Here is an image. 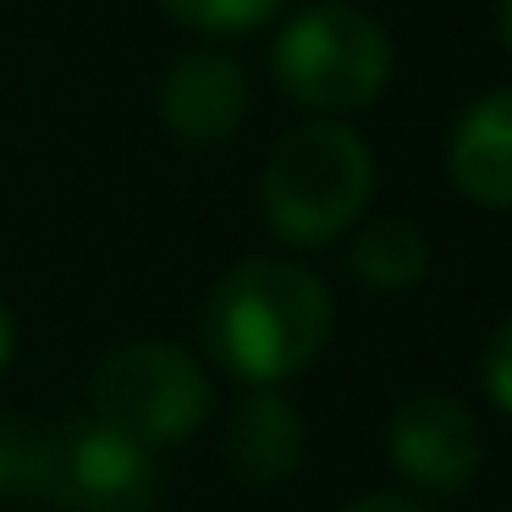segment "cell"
<instances>
[{
    "instance_id": "15",
    "label": "cell",
    "mask_w": 512,
    "mask_h": 512,
    "mask_svg": "<svg viewBox=\"0 0 512 512\" xmlns=\"http://www.w3.org/2000/svg\"><path fill=\"white\" fill-rule=\"evenodd\" d=\"M12 342H17V331H12V314L0 309V369H6V358H12Z\"/></svg>"
},
{
    "instance_id": "3",
    "label": "cell",
    "mask_w": 512,
    "mask_h": 512,
    "mask_svg": "<svg viewBox=\"0 0 512 512\" xmlns=\"http://www.w3.org/2000/svg\"><path fill=\"white\" fill-rule=\"evenodd\" d=\"M276 83L309 111H358L391 78V39L358 6L325 0L298 12L276 39Z\"/></svg>"
},
{
    "instance_id": "2",
    "label": "cell",
    "mask_w": 512,
    "mask_h": 512,
    "mask_svg": "<svg viewBox=\"0 0 512 512\" xmlns=\"http://www.w3.org/2000/svg\"><path fill=\"white\" fill-rule=\"evenodd\" d=\"M369 193H375V155L364 138L342 122H309L276 144L259 199L281 243L314 248L347 232L364 215Z\"/></svg>"
},
{
    "instance_id": "10",
    "label": "cell",
    "mask_w": 512,
    "mask_h": 512,
    "mask_svg": "<svg viewBox=\"0 0 512 512\" xmlns=\"http://www.w3.org/2000/svg\"><path fill=\"white\" fill-rule=\"evenodd\" d=\"M424 270H430V243H424L419 226L386 215V221H369L358 232V243H353V276L358 281H369L380 292H402L413 281H424Z\"/></svg>"
},
{
    "instance_id": "11",
    "label": "cell",
    "mask_w": 512,
    "mask_h": 512,
    "mask_svg": "<svg viewBox=\"0 0 512 512\" xmlns=\"http://www.w3.org/2000/svg\"><path fill=\"white\" fill-rule=\"evenodd\" d=\"M56 463V424L28 413H0V496L45 501Z\"/></svg>"
},
{
    "instance_id": "8",
    "label": "cell",
    "mask_w": 512,
    "mask_h": 512,
    "mask_svg": "<svg viewBox=\"0 0 512 512\" xmlns=\"http://www.w3.org/2000/svg\"><path fill=\"white\" fill-rule=\"evenodd\" d=\"M226 463H232L237 479L270 490L281 479L298 474L303 463V419L287 397L276 391H254L232 408V424H226Z\"/></svg>"
},
{
    "instance_id": "12",
    "label": "cell",
    "mask_w": 512,
    "mask_h": 512,
    "mask_svg": "<svg viewBox=\"0 0 512 512\" xmlns=\"http://www.w3.org/2000/svg\"><path fill=\"white\" fill-rule=\"evenodd\" d=\"M281 6L287 0H160V12L199 34H248V28L270 23Z\"/></svg>"
},
{
    "instance_id": "6",
    "label": "cell",
    "mask_w": 512,
    "mask_h": 512,
    "mask_svg": "<svg viewBox=\"0 0 512 512\" xmlns=\"http://www.w3.org/2000/svg\"><path fill=\"white\" fill-rule=\"evenodd\" d=\"M479 424L463 402L452 397H408L391 413V463L408 485L435 490V496H457V490L474 485L479 474Z\"/></svg>"
},
{
    "instance_id": "4",
    "label": "cell",
    "mask_w": 512,
    "mask_h": 512,
    "mask_svg": "<svg viewBox=\"0 0 512 512\" xmlns=\"http://www.w3.org/2000/svg\"><path fill=\"white\" fill-rule=\"evenodd\" d=\"M210 413V380L182 347L127 342L94 369V419L138 446H177Z\"/></svg>"
},
{
    "instance_id": "1",
    "label": "cell",
    "mask_w": 512,
    "mask_h": 512,
    "mask_svg": "<svg viewBox=\"0 0 512 512\" xmlns=\"http://www.w3.org/2000/svg\"><path fill=\"white\" fill-rule=\"evenodd\" d=\"M204 331L232 375L270 386L314 364V353L331 336V292L303 265L243 259L210 292Z\"/></svg>"
},
{
    "instance_id": "13",
    "label": "cell",
    "mask_w": 512,
    "mask_h": 512,
    "mask_svg": "<svg viewBox=\"0 0 512 512\" xmlns=\"http://www.w3.org/2000/svg\"><path fill=\"white\" fill-rule=\"evenodd\" d=\"M485 391L501 413H512V320L501 325L485 347Z\"/></svg>"
},
{
    "instance_id": "7",
    "label": "cell",
    "mask_w": 512,
    "mask_h": 512,
    "mask_svg": "<svg viewBox=\"0 0 512 512\" xmlns=\"http://www.w3.org/2000/svg\"><path fill=\"white\" fill-rule=\"evenodd\" d=\"M248 111V83L243 67L221 50H188L171 61L160 83V116L182 144H221L237 133Z\"/></svg>"
},
{
    "instance_id": "16",
    "label": "cell",
    "mask_w": 512,
    "mask_h": 512,
    "mask_svg": "<svg viewBox=\"0 0 512 512\" xmlns=\"http://www.w3.org/2000/svg\"><path fill=\"white\" fill-rule=\"evenodd\" d=\"M501 45L512 50V0H501Z\"/></svg>"
},
{
    "instance_id": "5",
    "label": "cell",
    "mask_w": 512,
    "mask_h": 512,
    "mask_svg": "<svg viewBox=\"0 0 512 512\" xmlns=\"http://www.w3.org/2000/svg\"><path fill=\"white\" fill-rule=\"evenodd\" d=\"M155 452L100 419L56 424L50 496L67 512H149L155 507Z\"/></svg>"
},
{
    "instance_id": "14",
    "label": "cell",
    "mask_w": 512,
    "mask_h": 512,
    "mask_svg": "<svg viewBox=\"0 0 512 512\" xmlns=\"http://www.w3.org/2000/svg\"><path fill=\"white\" fill-rule=\"evenodd\" d=\"M347 512H430V507H424V501H413V496H397V490H380V496L353 501Z\"/></svg>"
},
{
    "instance_id": "9",
    "label": "cell",
    "mask_w": 512,
    "mask_h": 512,
    "mask_svg": "<svg viewBox=\"0 0 512 512\" xmlns=\"http://www.w3.org/2000/svg\"><path fill=\"white\" fill-rule=\"evenodd\" d=\"M452 182L485 210H512V89L485 94L457 122Z\"/></svg>"
}]
</instances>
